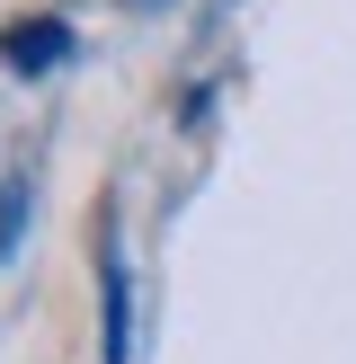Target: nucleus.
Here are the masks:
<instances>
[{
  "label": "nucleus",
  "mask_w": 356,
  "mask_h": 364,
  "mask_svg": "<svg viewBox=\"0 0 356 364\" xmlns=\"http://www.w3.org/2000/svg\"><path fill=\"white\" fill-rule=\"evenodd\" d=\"M98 347L107 364H134V258H125V223H98Z\"/></svg>",
  "instance_id": "f257e3e1"
},
{
  "label": "nucleus",
  "mask_w": 356,
  "mask_h": 364,
  "mask_svg": "<svg viewBox=\"0 0 356 364\" xmlns=\"http://www.w3.org/2000/svg\"><path fill=\"white\" fill-rule=\"evenodd\" d=\"M71 45H80L71 18H18V27L0 36V63H9L18 80H53V71L71 63Z\"/></svg>",
  "instance_id": "f03ea898"
},
{
  "label": "nucleus",
  "mask_w": 356,
  "mask_h": 364,
  "mask_svg": "<svg viewBox=\"0 0 356 364\" xmlns=\"http://www.w3.org/2000/svg\"><path fill=\"white\" fill-rule=\"evenodd\" d=\"M27 223H36V178H27V160H18V169L0 178V267L27 249Z\"/></svg>",
  "instance_id": "7ed1b4c3"
}]
</instances>
